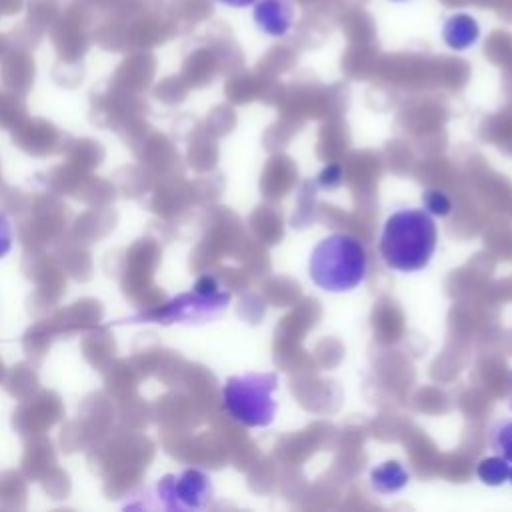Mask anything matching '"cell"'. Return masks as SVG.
I'll return each instance as SVG.
<instances>
[{"label": "cell", "instance_id": "obj_6", "mask_svg": "<svg viewBox=\"0 0 512 512\" xmlns=\"http://www.w3.org/2000/svg\"><path fill=\"white\" fill-rule=\"evenodd\" d=\"M440 36L450 50L462 52L480 40V24L468 12H454L442 22Z\"/></svg>", "mask_w": 512, "mask_h": 512}, {"label": "cell", "instance_id": "obj_13", "mask_svg": "<svg viewBox=\"0 0 512 512\" xmlns=\"http://www.w3.org/2000/svg\"><path fill=\"white\" fill-rule=\"evenodd\" d=\"M508 480L512 482V464H510V474H508Z\"/></svg>", "mask_w": 512, "mask_h": 512}, {"label": "cell", "instance_id": "obj_9", "mask_svg": "<svg viewBox=\"0 0 512 512\" xmlns=\"http://www.w3.org/2000/svg\"><path fill=\"white\" fill-rule=\"evenodd\" d=\"M488 442L494 454L506 458L512 464V418L498 420L488 434Z\"/></svg>", "mask_w": 512, "mask_h": 512}, {"label": "cell", "instance_id": "obj_8", "mask_svg": "<svg viewBox=\"0 0 512 512\" xmlns=\"http://www.w3.org/2000/svg\"><path fill=\"white\" fill-rule=\"evenodd\" d=\"M508 474H510V462L498 454L482 458L476 466V476L480 478V482L488 486L504 484L508 480Z\"/></svg>", "mask_w": 512, "mask_h": 512}, {"label": "cell", "instance_id": "obj_1", "mask_svg": "<svg viewBox=\"0 0 512 512\" xmlns=\"http://www.w3.org/2000/svg\"><path fill=\"white\" fill-rule=\"evenodd\" d=\"M436 242L438 230L430 212L424 208H400L386 218L378 250L388 268L418 272L430 264Z\"/></svg>", "mask_w": 512, "mask_h": 512}, {"label": "cell", "instance_id": "obj_12", "mask_svg": "<svg viewBox=\"0 0 512 512\" xmlns=\"http://www.w3.org/2000/svg\"><path fill=\"white\" fill-rule=\"evenodd\" d=\"M216 2L228 8H248V6H254L256 0H216Z\"/></svg>", "mask_w": 512, "mask_h": 512}, {"label": "cell", "instance_id": "obj_14", "mask_svg": "<svg viewBox=\"0 0 512 512\" xmlns=\"http://www.w3.org/2000/svg\"><path fill=\"white\" fill-rule=\"evenodd\" d=\"M392 2H404V0H392Z\"/></svg>", "mask_w": 512, "mask_h": 512}, {"label": "cell", "instance_id": "obj_5", "mask_svg": "<svg viewBox=\"0 0 512 512\" xmlns=\"http://www.w3.org/2000/svg\"><path fill=\"white\" fill-rule=\"evenodd\" d=\"M252 18L260 32L270 38H282L294 24V6L290 0H256Z\"/></svg>", "mask_w": 512, "mask_h": 512}, {"label": "cell", "instance_id": "obj_11", "mask_svg": "<svg viewBox=\"0 0 512 512\" xmlns=\"http://www.w3.org/2000/svg\"><path fill=\"white\" fill-rule=\"evenodd\" d=\"M12 224L4 212H0V258H4L12 248Z\"/></svg>", "mask_w": 512, "mask_h": 512}, {"label": "cell", "instance_id": "obj_3", "mask_svg": "<svg viewBox=\"0 0 512 512\" xmlns=\"http://www.w3.org/2000/svg\"><path fill=\"white\" fill-rule=\"evenodd\" d=\"M278 388L276 372H246L230 376L222 388V404L232 420L246 428H262L274 420Z\"/></svg>", "mask_w": 512, "mask_h": 512}, {"label": "cell", "instance_id": "obj_4", "mask_svg": "<svg viewBox=\"0 0 512 512\" xmlns=\"http://www.w3.org/2000/svg\"><path fill=\"white\" fill-rule=\"evenodd\" d=\"M158 492L168 508H204L212 498L210 478L194 468L164 476Z\"/></svg>", "mask_w": 512, "mask_h": 512}, {"label": "cell", "instance_id": "obj_7", "mask_svg": "<svg viewBox=\"0 0 512 512\" xmlns=\"http://www.w3.org/2000/svg\"><path fill=\"white\" fill-rule=\"evenodd\" d=\"M410 480L406 468L396 460H386L372 468L370 472V486L378 494H392L402 490Z\"/></svg>", "mask_w": 512, "mask_h": 512}, {"label": "cell", "instance_id": "obj_10", "mask_svg": "<svg viewBox=\"0 0 512 512\" xmlns=\"http://www.w3.org/2000/svg\"><path fill=\"white\" fill-rule=\"evenodd\" d=\"M422 206L426 212L434 216H446L450 212V200L446 198L444 192L438 190H426L422 194Z\"/></svg>", "mask_w": 512, "mask_h": 512}, {"label": "cell", "instance_id": "obj_2", "mask_svg": "<svg viewBox=\"0 0 512 512\" xmlns=\"http://www.w3.org/2000/svg\"><path fill=\"white\" fill-rule=\"evenodd\" d=\"M368 272L364 244L346 232L324 236L310 252L308 276L326 292H348L360 286Z\"/></svg>", "mask_w": 512, "mask_h": 512}]
</instances>
